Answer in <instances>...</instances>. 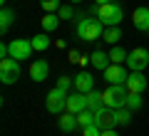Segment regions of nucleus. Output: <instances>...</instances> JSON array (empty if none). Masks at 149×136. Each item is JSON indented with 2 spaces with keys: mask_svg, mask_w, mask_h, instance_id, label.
<instances>
[{
  "mask_svg": "<svg viewBox=\"0 0 149 136\" xmlns=\"http://www.w3.org/2000/svg\"><path fill=\"white\" fill-rule=\"evenodd\" d=\"M95 124L100 126L102 131H104V129H114V126H117L114 109H107V106H102L100 111H95Z\"/></svg>",
  "mask_w": 149,
  "mask_h": 136,
  "instance_id": "6e6552de",
  "label": "nucleus"
},
{
  "mask_svg": "<svg viewBox=\"0 0 149 136\" xmlns=\"http://www.w3.org/2000/svg\"><path fill=\"white\" fill-rule=\"evenodd\" d=\"M132 22L139 32H149V8H134Z\"/></svg>",
  "mask_w": 149,
  "mask_h": 136,
  "instance_id": "4468645a",
  "label": "nucleus"
},
{
  "mask_svg": "<svg viewBox=\"0 0 149 136\" xmlns=\"http://www.w3.org/2000/svg\"><path fill=\"white\" fill-rule=\"evenodd\" d=\"M57 15H60V20H70V17L74 15V10H72V5H62L57 10Z\"/></svg>",
  "mask_w": 149,
  "mask_h": 136,
  "instance_id": "cd10ccee",
  "label": "nucleus"
},
{
  "mask_svg": "<svg viewBox=\"0 0 149 136\" xmlns=\"http://www.w3.org/2000/svg\"><path fill=\"white\" fill-rule=\"evenodd\" d=\"M57 126L60 131H65V134H72L74 129H80V124H77V114H72V111H62L57 119Z\"/></svg>",
  "mask_w": 149,
  "mask_h": 136,
  "instance_id": "2eb2a0df",
  "label": "nucleus"
},
{
  "mask_svg": "<svg viewBox=\"0 0 149 136\" xmlns=\"http://www.w3.org/2000/svg\"><path fill=\"white\" fill-rule=\"evenodd\" d=\"M47 74H50V64L45 62V59H35V62L30 64V77H32V82H45L47 79Z\"/></svg>",
  "mask_w": 149,
  "mask_h": 136,
  "instance_id": "f8f14e48",
  "label": "nucleus"
},
{
  "mask_svg": "<svg viewBox=\"0 0 149 136\" xmlns=\"http://www.w3.org/2000/svg\"><path fill=\"white\" fill-rule=\"evenodd\" d=\"M147 64H149V50L134 47L132 52L127 55V67H129V72H142Z\"/></svg>",
  "mask_w": 149,
  "mask_h": 136,
  "instance_id": "423d86ee",
  "label": "nucleus"
},
{
  "mask_svg": "<svg viewBox=\"0 0 149 136\" xmlns=\"http://www.w3.org/2000/svg\"><path fill=\"white\" fill-rule=\"evenodd\" d=\"M124 87H127L129 92L142 94L144 89H147V77H144L142 72H129V77H127V82H124Z\"/></svg>",
  "mask_w": 149,
  "mask_h": 136,
  "instance_id": "ddd939ff",
  "label": "nucleus"
},
{
  "mask_svg": "<svg viewBox=\"0 0 149 136\" xmlns=\"http://www.w3.org/2000/svg\"><path fill=\"white\" fill-rule=\"evenodd\" d=\"M97 17L104 22V27H114V25L122 22L124 10H122V5H117V3H104V5H97Z\"/></svg>",
  "mask_w": 149,
  "mask_h": 136,
  "instance_id": "7ed1b4c3",
  "label": "nucleus"
},
{
  "mask_svg": "<svg viewBox=\"0 0 149 136\" xmlns=\"http://www.w3.org/2000/svg\"><path fill=\"white\" fill-rule=\"evenodd\" d=\"M67 92L65 89H60V87H55V89H50L47 92V101H45V106H47V111L50 114H62V111H67Z\"/></svg>",
  "mask_w": 149,
  "mask_h": 136,
  "instance_id": "20e7f679",
  "label": "nucleus"
},
{
  "mask_svg": "<svg viewBox=\"0 0 149 136\" xmlns=\"http://www.w3.org/2000/svg\"><path fill=\"white\" fill-rule=\"evenodd\" d=\"M40 8L45 12H57L62 5H60V0H40Z\"/></svg>",
  "mask_w": 149,
  "mask_h": 136,
  "instance_id": "a878e982",
  "label": "nucleus"
},
{
  "mask_svg": "<svg viewBox=\"0 0 149 136\" xmlns=\"http://www.w3.org/2000/svg\"><path fill=\"white\" fill-rule=\"evenodd\" d=\"M127 97H129V89L124 84H109L102 92V104L107 109H122V106H127Z\"/></svg>",
  "mask_w": 149,
  "mask_h": 136,
  "instance_id": "f03ea898",
  "label": "nucleus"
},
{
  "mask_svg": "<svg viewBox=\"0 0 149 136\" xmlns=\"http://www.w3.org/2000/svg\"><path fill=\"white\" fill-rule=\"evenodd\" d=\"M142 104H144L142 94H137V92H129V97H127V109L139 111V109H142Z\"/></svg>",
  "mask_w": 149,
  "mask_h": 136,
  "instance_id": "393cba45",
  "label": "nucleus"
},
{
  "mask_svg": "<svg viewBox=\"0 0 149 136\" xmlns=\"http://www.w3.org/2000/svg\"><path fill=\"white\" fill-rule=\"evenodd\" d=\"M114 116H117V126H127L132 121V109H127V106L114 109Z\"/></svg>",
  "mask_w": 149,
  "mask_h": 136,
  "instance_id": "b1692460",
  "label": "nucleus"
},
{
  "mask_svg": "<svg viewBox=\"0 0 149 136\" xmlns=\"http://www.w3.org/2000/svg\"><path fill=\"white\" fill-rule=\"evenodd\" d=\"M30 42H32V47H35V52H45V50L50 47V37H47V32H42V35H35Z\"/></svg>",
  "mask_w": 149,
  "mask_h": 136,
  "instance_id": "4be33fe9",
  "label": "nucleus"
},
{
  "mask_svg": "<svg viewBox=\"0 0 149 136\" xmlns=\"http://www.w3.org/2000/svg\"><path fill=\"white\" fill-rule=\"evenodd\" d=\"M74 32H77L80 40L95 42V40H100L104 35V22L100 17H80V22L74 25Z\"/></svg>",
  "mask_w": 149,
  "mask_h": 136,
  "instance_id": "f257e3e1",
  "label": "nucleus"
},
{
  "mask_svg": "<svg viewBox=\"0 0 149 136\" xmlns=\"http://www.w3.org/2000/svg\"><path fill=\"white\" fill-rule=\"evenodd\" d=\"M74 92H82V94H87V92H92L95 89V77H92L90 72H80L74 74Z\"/></svg>",
  "mask_w": 149,
  "mask_h": 136,
  "instance_id": "9b49d317",
  "label": "nucleus"
},
{
  "mask_svg": "<svg viewBox=\"0 0 149 136\" xmlns=\"http://www.w3.org/2000/svg\"><path fill=\"white\" fill-rule=\"evenodd\" d=\"M80 57H82V55H80V52H74V50H70V55H67V59H70L72 64H74V62L80 64Z\"/></svg>",
  "mask_w": 149,
  "mask_h": 136,
  "instance_id": "c756f323",
  "label": "nucleus"
},
{
  "mask_svg": "<svg viewBox=\"0 0 149 136\" xmlns=\"http://www.w3.org/2000/svg\"><path fill=\"white\" fill-rule=\"evenodd\" d=\"M127 55H129V52H124L119 45H112V50H109V59H112V64H122V62H127Z\"/></svg>",
  "mask_w": 149,
  "mask_h": 136,
  "instance_id": "5701e85b",
  "label": "nucleus"
},
{
  "mask_svg": "<svg viewBox=\"0 0 149 136\" xmlns=\"http://www.w3.org/2000/svg\"><path fill=\"white\" fill-rule=\"evenodd\" d=\"M87 109V94H82V92H70L67 97V111H72V114H80V111Z\"/></svg>",
  "mask_w": 149,
  "mask_h": 136,
  "instance_id": "9d476101",
  "label": "nucleus"
},
{
  "mask_svg": "<svg viewBox=\"0 0 149 136\" xmlns=\"http://www.w3.org/2000/svg\"><path fill=\"white\" fill-rule=\"evenodd\" d=\"M17 79H20V62L15 57H3L0 59V82L15 84Z\"/></svg>",
  "mask_w": 149,
  "mask_h": 136,
  "instance_id": "39448f33",
  "label": "nucleus"
},
{
  "mask_svg": "<svg viewBox=\"0 0 149 136\" xmlns=\"http://www.w3.org/2000/svg\"><path fill=\"white\" fill-rule=\"evenodd\" d=\"M102 40L109 42V45H117V42L122 40V30H119V25H114V27H104V35H102Z\"/></svg>",
  "mask_w": 149,
  "mask_h": 136,
  "instance_id": "aec40b11",
  "label": "nucleus"
},
{
  "mask_svg": "<svg viewBox=\"0 0 149 136\" xmlns=\"http://www.w3.org/2000/svg\"><path fill=\"white\" fill-rule=\"evenodd\" d=\"M90 64H92L95 69H102V72H104V69L112 64V59H109V52H100V50H95V52L90 55Z\"/></svg>",
  "mask_w": 149,
  "mask_h": 136,
  "instance_id": "dca6fc26",
  "label": "nucleus"
},
{
  "mask_svg": "<svg viewBox=\"0 0 149 136\" xmlns=\"http://www.w3.org/2000/svg\"><path fill=\"white\" fill-rule=\"evenodd\" d=\"M55 87L65 89V92H67V94H70V92H72V89H74V79H72V77H60V79H57V84H55Z\"/></svg>",
  "mask_w": 149,
  "mask_h": 136,
  "instance_id": "bb28decb",
  "label": "nucleus"
},
{
  "mask_svg": "<svg viewBox=\"0 0 149 136\" xmlns=\"http://www.w3.org/2000/svg\"><path fill=\"white\" fill-rule=\"evenodd\" d=\"M77 124H80V129H87V126H95V111L92 109H85L77 114Z\"/></svg>",
  "mask_w": 149,
  "mask_h": 136,
  "instance_id": "412c9836",
  "label": "nucleus"
},
{
  "mask_svg": "<svg viewBox=\"0 0 149 136\" xmlns=\"http://www.w3.org/2000/svg\"><path fill=\"white\" fill-rule=\"evenodd\" d=\"M127 77H129V72L122 64H109V67L104 69V82H109V84H124Z\"/></svg>",
  "mask_w": 149,
  "mask_h": 136,
  "instance_id": "1a4fd4ad",
  "label": "nucleus"
},
{
  "mask_svg": "<svg viewBox=\"0 0 149 136\" xmlns=\"http://www.w3.org/2000/svg\"><path fill=\"white\" fill-rule=\"evenodd\" d=\"M82 136H102V129L100 126H87V129H82Z\"/></svg>",
  "mask_w": 149,
  "mask_h": 136,
  "instance_id": "c85d7f7f",
  "label": "nucleus"
},
{
  "mask_svg": "<svg viewBox=\"0 0 149 136\" xmlns=\"http://www.w3.org/2000/svg\"><path fill=\"white\" fill-rule=\"evenodd\" d=\"M102 136H117V131H114V129H104V131H102Z\"/></svg>",
  "mask_w": 149,
  "mask_h": 136,
  "instance_id": "7c9ffc66",
  "label": "nucleus"
},
{
  "mask_svg": "<svg viewBox=\"0 0 149 136\" xmlns=\"http://www.w3.org/2000/svg\"><path fill=\"white\" fill-rule=\"evenodd\" d=\"M97 5H104V3H112V0H95Z\"/></svg>",
  "mask_w": 149,
  "mask_h": 136,
  "instance_id": "2f4dec72",
  "label": "nucleus"
},
{
  "mask_svg": "<svg viewBox=\"0 0 149 136\" xmlns=\"http://www.w3.org/2000/svg\"><path fill=\"white\" fill-rule=\"evenodd\" d=\"M32 52H35V47H32L30 40H13V42H10V57H15L17 62L30 59Z\"/></svg>",
  "mask_w": 149,
  "mask_h": 136,
  "instance_id": "0eeeda50",
  "label": "nucleus"
},
{
  "mask_svg": "<svg viewBox=\"0 0 149 136\" xmlns=\"http://www.w3.org/2000/svg\"><path fill=\"white\" fill-rule=\"evenodd\" d=\"M13 22H15V12H13L10 8L3 5V10H0V32L5 35V32L13 27Z\"/></svg>",
  "mask_w": 149,
  "mask_h": 136,
  "instance_id": "f3484780",
  "label": "nucleus"
},
{
  "mask_svg": "<svg viewBox=\"0 0 149 136\" xmlns=\"http://www.w3.org/2000/svg\"><path fill=\"white\" fill-rule=\"evenodd\" d=\"M0 3H3V5H5V0H0Z\"/></svg>",
  "mask_w": 149,
  "mask_h": 136,
  "instance_id": "72a5a7b5",
  "label": "nucleus"
},
{
  "mask_svg": "<svg viewBox=\"0 0 149 136\" xmlns=\"http://www.w3.org/2000/svg\"><path fill=\"white\" fill-rule=\"evenodd\" d=\"M70 3H72V5H77V3H82V0H70Z\"/></svg>",
  "mask_w": 149,
  "mask_h": 136,
  "instance_id": "473e14b6",
  "label": "nucleus"
},
{
  "mask_svg": "<svg viewBox=\"0 0 149 136\" xmlns=\"http://www.w3.org/2000/svg\"><path fill=\"white\" fill-rule=\"evenodd\" d=\"M102 92H97V89H92V92H87V109L92 111H100L102 109Z\"/></svg>",
  "mask_w": 149,
  "mask_h": 136,
  "instance_id": "6ab92c4d",
  "label": "nucleus"
},
{
  "mask_svg": "<svg viewBox=\"0 0 149 136\" xmlns=\"http://www.w3.org/2000/svg\"><path fill=\"white\" fill-rule=\"evenodd\" d=\"M147 8H149V5H147Z\"/></svg>",
  "mask_w": 149,
  "mask_h": 136,
  "instance_id": "f704fd0d",
  "label": "nucleus"
},
{
  "mask_svg": "<svg viewBox=\"0 0 149 136\" xmlns=\"http://www.w3.org/2000/svg\"><path fill=\"white\" fill-rule=\"evenodd\" d=\"M40 22H42V30L45 32H55L57 25H60V15H57V12H45V17Z\"/></svg>",
  "mask_w": 149,
  "mask_h": 136,
  "instance_id": "a211bd4d",
  "label": "nucleus"
}]
</instances>
